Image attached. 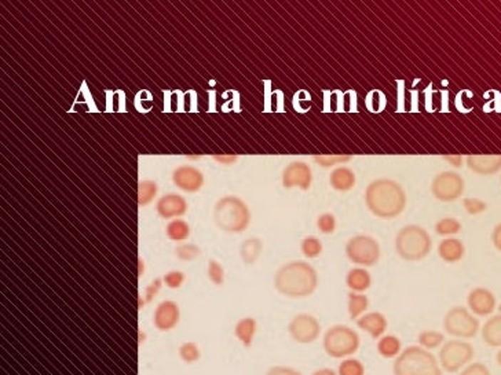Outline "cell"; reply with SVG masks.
<instances>
[{
  "label": "cell",
  "instance_id": "1",
  "mask_svg": "<svg viewBox=\"0 0 501 375\" xmlns=\"http://www.w3.org/2000/svg\"><path fill=\"white\" fill-rule=\"evenodd\" d=\"M406 202L408 197L403 187L393 179L372 180L365 190V205L376 218H398L405 211Z\"/></svg>",
  "mask_w": 501,
  "mask_h": 375
},
{
  "label": "cell",
  "instance_id": "2",
  "mask_svg": "<svg viewBox=\"0 0 501 375\" xmlns=\"http://www.w3.org/2000/svg\"><path fill=\"white\" fill-rule=\"evenodd\" d=\"M274 287L281 296L294 300L306 298L317 290L319 273L306 261H289L277 270L274 275Z\"/></svg>",
  "mask_w": 501,
  "mask_h": 375
},
{
  "label": "cell",
  "instance_id": "3",
  "mask_svg": "<svg viewBox=\"0 0 501 375\" xmlns=\"http://www.w3.org/2000/svg\"><path fill=\"white\" fill-rule=\"evenodd\" d=\"M214 221L226 234H241L251 224V211L241 198L226 196L214 208Z\"/></svg>",
  "mask_w": 501,
  "mask_h": 375
},
{
  "label": "cell",
  "instance_id": "4",
  "mask_svg": "<svg viewBox=\"0 0 501 375\" xmlns=\"http://www.w3.org/2000/svg\"><path fill=\"white\" fill-rule=\"evenodd\" d=\"M394 375H442L438 357L419 345H412L402 349L401 354L393 363Z\"/></svg>",
  "mask_w": 501,
  "mask_h": 375
},
{
  "label": "cell",
  "instance_id": "5",
  "mask_svg": "<svg viewBox=\"0 0 501 375\" xmlns=\"http://www.w3.org/2000/svg\"><path fill=\"white\" fill-rule=\"evenodd\" d=\"M396 252L405 261H420L431 253L433 239L425 228L418 224L402 227L396 236Z\"/></svg>",
  "mask_w": 501,
  "mask_h": 375
},
{
  "label": "cell",
  "instance_id": "6",
  "mask_svg": "<svg viewBox=\"0 0 501 375\" xmlns=\"http://www.w3.org/2000/svg\"><path fill=\"white\" fill-rule=\"evenodd\" d=\"M360 347L361 338L358 333L346 324H335L329 327L322 337V348L325 354L332 359L343 360L351 357L358 352Z\"/></svg>",
  "mask_w": 501,
  "mask_h": 375
},
{
  "label": "cell",
  "instance_id": "7",
  "mask_svg": "<svg viewBox=\"0 0 501 375\" xmlns=\"http://www.w3.org/2000/svg\"><path fill=\"white\" fill-rule=\"evenodd\" d=\"M443 330L456 339H471L481 333V322L468 308L456 305L443 316Z\"/></svg>",
  "mask_w": 501,
  "mask_h": 375
},
{
  "label": "cell",
  "instance_id": "8",
  "mask_svg": "<svg viewBox=\"0 0 501 375\" xmlns=\"http://www.w3.org/2000/svg\"><path fill=\"white\" fill-rule=\"evenodd\" d=\"M474 356H475V349L471 342L453 338V339L445 341V344L442 345L438 355V361L442 371L455 374V373H460L465 366L472 363Z\"/></svg>",
  "mask_w": 501,
  "mask_h": 375
},
{
  "label": "cell",
  "instance_id": "9",
  "mask_svg": "<svg viewBox=\"0 0 501 375\" xmlns=\"http://www.w3.org/2000/svg\"><path fill=\"white\" fill-rule=\"evenodd\" d=\"M344 253L353 264L368 268L379 263L381 256V245L375 238L360 234L347 241Z\"/></svg>",
  "mask_w": 501,
  "mask_h": 375
},
{
  "label": "cell",
  "instance_id": "10",
  "mask_svg": "<svg viewBox=\"0 0 501 375\" xmlns=\"http://www.w3.org/2000/svg\"><path fill=\"white\" fill-rule=\"evenodd\" d=\"M465 181L460 174L445 171L431 181V194L441 202H455L464 194Z\"/></svg>",
  "mask_w": 501,
  "mask_h": 375
},
{
  "label": "cell",
  "instance_id": "11",
  "mask_svg": "<svg viewBox=\"0 0 501 375\" xmlns=\"http://www.w3.org/2000/svg\"><path fill=\"white\" fill-rule=\"evenodd\" d=\"M288 334L299 345L314 344L321 336L320 320L310 314H298L288 323Z\"/></svg>",
  "mask_w": 501,
  "mask_h": 375
},
{
  "label": "cell",
  "instance_id": "12",
  "mask_svg": "<svg viewBox=\"0 0 501 375\" xmlns=\"http://www.w3.org/2000/svg\"><path fill=\"white\" fill-rule=\"evenodd\" d=\"M282 186L284 189H294L298 187L303 191L309 190L313 183V171L309 164L303 161H294L285 167L282 171Z\"/></svg>",
  "mask_w": 501,
  "mask_h": 375
},
{
  "label": "cell",
  "instance_id": "13",
  "mask_svg": "<svg viewBox=\"0 0 501 375\" xmlns=\"http://www.w3.org/2000/svg\"><path fill=\"white\" fill-rule=\"evenodd\" d=\"M467 307L477 317L490 316L497 308V298L486 287H475L467 296Z\"/></svg>",
  "mask_w": 501,
  "mask_h": 375
},
{
  "label": "cell",
  "instance_id": "14",
  "mask_svg": "<svg viewBox=\"0 0 501 375\" xmlns=\"http://www.w3.org/2000/svg\"><path fill=\"white\" fill-rule=\"evenodd\" d=\"M181 322V308L175 301H161L153 314V324L161 333L174 330Z\"/></svg>",
  "mask_w": 501,
  "mask_h": 375
},
{
  "label": "cell",
  "instance_id": "15",
  "mask_svg": "<svg viewBox=\"0 0 501 375\" xmlns=\"http://www.w3.org/2000/svg\"><path fill=\"white\" fill-rule=\"evenodd\" d=\"M174 184L185 193H199L204 186V175L195 167L182 165L172 172Z\"/></svg>",
  "mask_w": 501,
  "mask_h": 375
},
{
  "label": "cell",
  "instance_id": "16",
  "mask_svg": "<svg viewBox=\"0 0 501 375\" xmlns=\"http://www.w3.org/2000/svg\"><path fill=\"white\" fill-rule=\"evenodd\" d=\"M465 164L477 175H495L501 171V154H472L467 157Z\"/></svg>",
  "mask_w": 501,
  "mask_h": 375
},
{
  "label": "cell",
  "instance_id": "17",
  "mask_svg": "<svg viewBox=\"0 0 501 375\" xmlns=\"http://www.w3.org/2000/svg\"><path fill=\"white\" fill-rule=\"evenodd\" d=\"M156 211L162 218H182L187 212V202L180 194H165L157 201Z\"/></svg>",
  "mask_w": 501,
  "mask_h": 375
},
{
  "label": "cell",
  "instance_id": "18",
  "mask_svg": "<svg viewBox=\"0 0 501 375\" xmlns=\"http://www.w3.org/2000/svg\"><path fill=\"white\" fill-rule=\"evenodd\" d=\"M356 323L360 330L369 334L373 339H379L381 337L386 334V332L388 329L387 317L378 311L366 312L358 320H356Z\"/></svg>",
  "mask_w": 501,
  "mask_h": 375
},
{
  "label": "cell",
  "instance_id": "19",
  "mask_svg": "<svg viewBox=\"0 0 501 375\" xmlns=\"http://www.w3.org/2000/svg\"><path fill=\"white\" fill-rule=\"evenodd\" d=\"M465 255V246L459 238L450 237L442 239L438 245V256L448 264H455L463 260Z\"/></svg>",
  "mask_w": 501,
  "mask_h": 375
},
{
  "label": "cell",
  "instance_id": "20",
  "mask_svg": "<svg viewBox=\"0 0 501 375\" xmlns=\"http://www.w3.org/2000/svg\"><path fill=\"white\" fill-rule=\"evenodd\" d=\"M357 176L348 167H336L329 175V184L338 193H348L354 189Z\"/></svg>",
  "mask_w": 501,
  "mask_h": 375
},
{
  "label": "cell",
  "instance_id": "21",
  "mask_svg": "<svg viewBox=\"0 0 501 375\" xmlns=\"http://www.w3.org/2000/svg\"><path fill=\"white\" fill-rule=\"evenodd\" d=\"M234 337L239 339L241 345L249 349L254 345L255 337L258 333V322L255 317L247 316L240 319L234 326Z\"/></svg>",
  "mask_w": 501,
  "mask_h": 375
},
{
  "label": "cell",
  "instance_id": "22",
  "mask_svg": "<svg viewBox=\"0 0 501 375\" xmlns=\"http://www.w3.org/2000/svg\"><path fill=\"white\" fill-rule=\"evenodd\" d=\"M482 341L490 348H501V314L490 316L481 327Z\"/></svg>",
  "mask_w": 501,
  "mask_h": 375
},
{
  "label": "cell",
  "instance_id": "23",
  "mask_svg": "<svg viewBox=\"0 0 501 375\" xmlns=\"http://www.w3.org/2000/svg\"><path fill=\"white\" fill-rule=\"evenodd\" d=\"M372 285V277L366 268L354 267L346 275V286L350 292L365 293Z\"/></svg>",
  "mask_w": 501,
  "mask_h": 375
},
{
  "label": "cell",
  "instance_id": "24",
  "mask_svg": "<svg viewBox=\"0 0 501 375\" xmlns=\"http://www.w3.org/2000/svg\"><path fill=\"white\" fill-rule=\"evenodd\" d=\"M263 252V241L252 237L245 239L240 246V257L245 265H254Z\"/></svg>",
  "mask_w": 501,
  "mask_h": 375
},
{
  "label": "cell",
  "instance_id": "25",
  "mask_svg": "<svg viewBox=\"0 0 501 375\" xmlns=\"http://www.w3.org/2000/svg\"><path fill=\"white\" fill-rule=\"evenodd\" d=\"M376 349L383 359H397L402 352L401 339L393 334H384L378 339Z\"/></svg>",
  "mask_w": 501,
  "mask_h": 375
},
{
  "label": "cell",
  "instance_id": "26",
  "mask_svg": "<svg viewBox=\"0 0 501 375\" xmlns=\"http://www.w3.org/2000/svg\"><path fill=\"white\" fill-rule=\"evenodd\" d=\"M369 308V298L365 293L350 292L347 296V312L351 320H358Z\"/></svg>",
  "mask_w": 501,
  "mask_h": 375
},
{
  "label": "cell",
  "instance_id": "27",
  "mask_svg": "<svg viewBox=\"0 0 501 375\" xmlns=\"http://www.w3.org/2000/svg\"><path fill=\"white\" fill-rule=\"evenodd\" d=\"M190 233H192L190 226L182 218L171 220L165 227V236L170 241H174V242L186 241L190 237Z\"/></svg>",
  "mask_w": 501,
  "mask_h": 375
},
{
  "label": "cell",
  "instance_id": "28",
  "mask_svg": "<svg viewBox=\"0 0 501 375\" xmlns=\"http://www.w3.org/2000/svg\"><path fill=\"white\" fill-rule=\"evenodd\" d=\"M418 342L419 347L431 352L437 348H441L445 344V336L438 330H423L418 336Z\"/></svg>",
  "mask_w": 501,
  "mask_h": 375
},
{
  "label": "cell",
  "instance_id": "29",
  "mask_svg": "<svg viewBox=\"0 0 501 375\" xmlns=\"http://www.w3.org/2000/svg\"><path fill=\"white\" fill-rule=\"evenodd\" d=\"M463 228L460 221L455 218H443L437 221L435 233L440 237L450 238L459 234Z\"/></svg>",
  "mask_w": 501,
  "mask_h": 375
},
{
  "label": "cell",
  "instance_id": "30",
  "mask_svg": "<svg viewBox=\"0 0 501 375\" xmlns=\"http://www.w3.org/2000/svg\"><path fill=\"white\" fill-rule=\"evenodd\" d=\"M157 191H159V187L156 181L142 180L138 186V204L140 206L149 205L157 196Z\"/></svg>",
  "mask_w": 501,
  "mask_h": 375
},
{
  "label": "cell",
  "instance_id": "31",
  "mask_svg": "<svg viewBox=\"0 0 501 375\" xmlns=\"http://www.w3.org/2000/svg\"><path fill=\"white\" fill-rule=\"evenodd\" d=\"M301 255L306 257V258H319V257L322 255V250H324V246H322V242L317 237H306L301 242Z\"/></svg>",
  "mask_w": 501,
  "mask_h": 375
},
{
  "label": "cell",
  "instance_id": "32",
  "mask_svg": "<svg viewBox=\"0 0 501 375\" xmlns=\"http://www.w3.org/2000/svg\"><path fill=\"white\" fill-rule=\"evenodd\" d=\"M178 356L183 363L186 364H193L196 361H199L201 357V351L199 345L196 342L187 341L185 344H182L178 348Z\"/></svg>",
  "mask_w": 501,
  "mask_h": 375
},
{
  "label": "cell",
  "instance_id": "33",
  "mask_svg": "<svg viewBox=\"0 0 501 375\" xmlns=\"http://www.w3.org/2000/svg\"><path fill=\"white\" fill-rule=\"evenodd\" d=\"M336 373L338 375H365V364L351 356L341 360Z\"/></svg>",
  "mask_w": 501,
  "mask_h": 375
},
{
  "label": "cell",
  "instance_id": "34",
  "mask_svg": "<svg viewBox=\"0 0 501 375\" xmlns=\"http://www.w3.org/2000/svg\"><path fill=\"white\" fill-rule=\"evenodd\" d=\"M200 255L201 249L195 243H181L175 248V256L181 261H193L199 258Z\"/></svg>",
  "mask_w": 501,
  "mask_h": 375
},
{
  "label": "cell",
  "instance_id": "35",
  "mask_svg": "<svg viewBox=\"0 0 501 375\" xmlns=\"http://www.w3.org/2000/svg\"><path fill=\"white\" fill-rule=\"evenodd\" d=\"M207 275L208 279L215 285V286H222L224 283V268L219 261L211 258L208 261V270H207Z\"/></svg>",
  "mask_w": 501,
  "mask_h": 375
},
{
  "label": "cell",
  "instance_id": "36",
  "mask_svg": "<svg viewBox=\"0 0 501 375\" xmlns=\"http://www.w3.org/2000/svg\"><path fill=\"white\" fill-rule=\"evenodd\" d=\"M336 226H338V221L335 215L332 213H322L317 218V228L321 234H325V236L334 234L336 230Z\"/></svg>",
  "mask_w": 501,
  "mask_h": 375
},
{
  "label": "cell",
  "instance_id": "37",
  "mask_svg": "<svg viewBox=\"0 0 501 375\" xmlns=\"http://www.w3.org/2000/svg\"><path fill=\"white\" fill-rule=\"evenodd\" d=\"M463 206L470 216H478L487 209V204L478 198H464Z\"/></svg>",
  "mask_w": 501,
  "mask_h": 375
},
{
  "label": "cell",
  "instance_id": "38",
  "mask_svg": "<svg viewBox=\"0 0 501 375\" xmlns=\"http://www.w3.org/2000/svg\"><path fill=\"white\" fill-rule=\"evenodd\" d=\"M185 280H186V275L182 271H170L162 278V283L172 290L180 289L185 283Z\"/></svg>",
  "mask_w": 501,
  "mask_h": 375
},
{
  "label": "cell",
  "instance_id": "39",
  "mask_svg": "<svg viewBox=\"0 0 501 375\" xmlns=\"http://www.w3.org/2000/svg\"><path fill=\"white\" fill-rule=\"evenodd\" d=\"M161 286H162V279H160V278L153 279V280L146 286L145 295L142 297L146 304H150V302L156 298V296L159 295V292L161 290Z\"/></svg>",
  "mask_w": 501,
  "mask_h": 375
},
{
  "label": "cell",
  "instance_id": "40",
  "mask_svg": "<svg viewBox=\"0 0 501 375\" xmlns=\"http://www.w3.org/2000/svg\"><path fill=\"white\" fill-rule=\"evenodd\" d=\"M459 375H492L489 367L481 361H472L465 366Z\"/></svg>",
  "mask_w": 501,
  "mask_h": 375
},
{
  "label": "cell",
  "instance_id": "41",
  "mask_svg": "<svg viewBox=\"0 0 501 375\" xmlns=\"http://www.w3.org/2000/svg\"><path fill=\"white\" fill-rule=\"evenodd\" d=\"M350 159H351L350 156H332V157L331 156H316L314 157V161L317 164H320L321 167H324V168L334 167V165H336L339 162H347Z\"/></svg>",
  "mask_w": 501,
  "mask_h": 375
},
{
  "label": "cell",
  "instance_id": "42",
  "mask_svg": "<svg viewBox=\"0 0 501 375\" xmlns=\"http://www.w3.org/2000/svg\"><path fill=\"white\" fill-rule=\"evenodd\" d=\"M264 375H303L299 370L289 366H273Z\"/></svg>",
  "mask_w": 501,
  "mask_h": 375
},
{
  "label": "cell",
  "instance_id": "43",
  "mask_svg": "<svg viewBox=\"0 0 501 375\" xmlns=\"http://www.w3.org/2000/svg\"><path fill=\"white\" fill-rule=\"evenodd\" d=\"M490 239H492V243H493L495 249L497 252H501V223H499L497 226H495Z\"/></svg>",
  "mask_w": 501,
  "mask_h": 375
},
{
  "label": "cell",
  "instance_id": "44",
  "mask_svg": "<svg viewBox=\"0 0 501 375\" xmlns=\"http://www.w3.org/2000/svg\"><path fill=\"white\" fill-rule=\"evenodd\" d=\"M212 158H214L215 161L221 162V164H226V165L233 164V162H236V161L239 159L237 156H212Z\"/></svg>",
  "mask_w": 501,
  "mask_h": 375
},
{
  "label": "cell",
  "instance_id": "45",
  "mask_svg": "<svg viewBox=\"0 0 501 375\" xmlns=\"http://www.w3.org/2000/svg\"><path fill=\"white\" fill-rule=\"evenodd\" d=\"M311 375H338V373L332 369H319Z\"/></svg>",
  "mask_w": 501,
  "mask_h": 375
},
{
  "label": "cell",
  "instance_id": "46",
  "mask_svg": "<svg viewBox=\"0 0 501 375\" xmlns=\"http://www.w3.org/2000/svg\"><path fill=\"white\" fill-rule=\"evenodd\" d=\"M446 159H448V161H449V162H452V164H453V165H456V167H460L461 156H456V158L446 157Z\"/></svg>",
  "mask_w": 501,
  "mask_h": 375
},
{
  "label": "cell",
  "instance_id": "47",
  "mask_svg": "<svg viewBox=\"0 0 501 375\" xmlns=\"http://www.w3.org/2000/svg\"><path fill=\"white\" fill-rule=\"evenodd\" d=\"M145 341H146V334H145V332H143V330H140V345H143V344H145Z\"/></svg>",
  "mask_w": 501,
  "mask_h": 375
},
{
  "label": "cell",
  "instance_id": "48",
  "mask_svg": "<svg viewBox=\"0 0 501 375\" xmlns=\"http://www.w3.org/2000/svg\"><path fill=\"white\" fill-rule=\"evenodd\" d=\"M496 363L501 367V348L497 351V354H496Z\"/></svg>",
  "mask_w": 501,
  "mask_h": 375
},
{
  "label": "cell",
  "instance_id": "49",
  "mask_svg": "<svg viewBox=\"0 0 501 375\" xmlns=\"http://www.w3.org/2000/svg\"><path fill=\"white\" fill-rule=\"evenodd\" d=\"M497 311H499V312H500L501 314V304L500 305H499V307H497Z\"/></svg>",
  "mask_w": 501,
  "mask_h": 375
}]
</instances>
